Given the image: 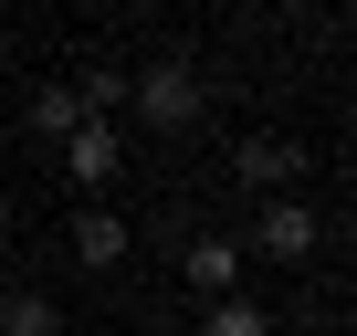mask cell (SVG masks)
I'll list each match as a JSON object with an SVG mask.
<instances>
[{"label":"cell","instance_id":"7c38bea8","mask_svg":"<svg viewBox=\"0 0 357 336\" xmlns=\"http://www.w3.org/2000/svg\"><path fill=\"white\" fill-rule=\"evenodd\" d=\"M0 305H11V273H0Z\"/></svg>","mask_w":357,"mask_h":336},{"label":"cell","instance_id":"8fae6325","mask_svg":"<svg viewBox=\"0 0 357 336\" xmlns=\"http://www.w3.org/2000/svg\"><path fill=\"white\" fill-rule=\"evenodd\" d=\"M0 252H11V221H0Z\"/></svg>","mask_w":357,"mask_h":336},{"label":"cell","instance_id":"5b68a950","mask_svg":"<svg viewBox=\"0 0 357 336\" xmlns=\"http://www.w3.org/2000/svg\"><path fill=\"white\" fill-rule=\"evenodd\" d=\"M231 179H242V190H294V179H305V147H294V137H242V147H231Z\"/></svg>","mask_w":357,"mask_h":336},{"label":"cell","instance_id":"277c9868","mask_svg":"<svg viewBox=\"0 0 357 336\" xmlns=\"http://www.w3.org/2000/svg\"><path fill=\"white\" fill-rule=\"evenodd\" d=\"M242 263H252V252H242L231 231H200L190 252H178V284H190V294L211 305V294H242Z\"/></svg>","mask_w":357,"mask_h":336},{"label":"cell","instance_id":"52a82bcc","mask_svg":"<svg viewBox=\"0 0 357 336\" xmlns=\"http://www.w3.org/2000/svg\"><path fill=\"white\" fill-rule=\"evenodd\" d=\"M22 116H32V137H53V147H63V137L84 126V84H43V95H32Z\"/></svg>","mask_w":357,"mask_h":336},{"label":"cell","instance_id":"ba28073f","mask_svg":"<svg viewBox=\"0 0 357 336\" xmlns=\"http://www.w3.org/2000/svg\"><path fill=\"white\" fill-rule=\"evenodd\" d=\"M200 336H273V315H263L252 294H211V305H200Z\"/></svg>","mask_w":357,"mask_h":336},{"label":"cell","instance_id":"30bf717a","mask_svg":"<svg viewBox=\"0 0 357 336\" xmlns=\"http://www.w3.org/2000/svg\"><path fill=\"white\" fill-rule=\"evenodd\" d=\"M84 84V116H126V74L116 63H95V74H74Z\"/></svg>","mask_w":357,"mask_h":336},{"label":"cell","instance_id":"8992f818","mask_svg":"<svg viewBox=\"0 0 357 336\" xmlns=\"http://www.w3.org/2000/svg\"><path fill=\"white\" fill-rule=\"evenodd\" d=\"M63 252H74V263H84V273H116V263H126V252H137V231H126V221H116V211H84V221H74V231H63Z\"/></svg>","mask_w":357,"mask_h":336},{"label":"cell","instance_id":"9c48e42d","mask_svg":"<svg viewBox=\"0 0 357 336\" xmlns=\"http://www.w3.org/2000/svg\"><path fill=\"white\" fill-rule=\"evenodd\" d=\"M0 336H63L53 294H22V284H11V305H0Z\"/></svg>","mask_w":357,"mask_h":336},{"label":"cell","instance_id":"6da1fadb","mask_svg":"<svg viewBox=\"0 0 357 336\" xmlns=\"http://www.w3.org/2000/svg\"><path fill=\"white\" fill-rule=\"evenodd\" d=\"M126 116H137L147 137H190V126L211 116V84L178 63V53H168V63H137V74H126Z\"/></svg>","mask_w":357,"mask_h":336},{"label":"cell","instance_id":"7a4b0ae2","mask_svg":"<svg viewBox=\"0 0 357 336\" xmlns=\"http://www.w3.org/2000/svg\"><path fill=\"white\" fill-rule=\"evenodd\" d=\"M63 179H74V190H116V179H126V116H84V126L63 137Z\"/></svg>","mask_w":357,"mask_h":336},{"label":"cell","instance_id":"3957f363","mask_svg":"<svg viewBox=\"0 0 357 336\" xmlns=\"http://www.w3.org/2000/svg\"><path fill=\"white\" fill-rule=\"evenodd\" d=\"M315 242H326V221H315V200H294V190H273L242 252H273V263H315Z\"/></svg>","mask_w":357,"mask_h":336}]
</instances>
